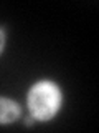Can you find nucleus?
<instances>
[{"mask_svg": "<svg viewBox=\"0 0 99 133\" xmlns=\"http://www.w3.org/2000/svg\"><path fill=\"white\" fill-rule=\"evenodd\" d=\"M16 116H18V107L10 100H5V98L0 100V122L2 123L13 122Z\"/></svg>", "mask_w": 99, "mask_h": 133, "instance_id": "nucleus-2", "label": "nucleus"}, {"mask_svg": "<svg viewBox=\"0 0 99 133\" xmlns=\"http://www.w3.org/2000/svg\"><path fill=\"white\" fill-rule=\"evenodd\" d=\"M28 105H30L31 113L36 118L46 120L60 107V91L53 83H48V82L38 83L31 90L30 98H28Z\"/></svg>", "mask_w": 99, "mask_h": 133, "instance_id": "nucleus-1", "label": "nucleus"}, {"mask_svg": "<svg viewBox=\"0 0 99 133\" xmlns=\"http://www.w3.org/2000/svg\"><path fill=\"white\" fill-rule=\"evenodd\" d=\"M2 45H3V35H2V32H0V50H2Z\"/></svg>", "mask_w": 99, "mask_h": 133, "instance_id": "nucleus-3", "label": "nucleus"}]
</instances>
